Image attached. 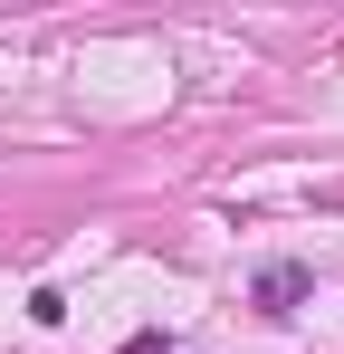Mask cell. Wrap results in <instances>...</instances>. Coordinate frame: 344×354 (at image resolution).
Instances as JSON below:
<instances>
[{"mask_svg": "<svg viewBox=\"0 0 344 354\" xmlns=\"http://www.w3.org/2000/svg\"><path fill=\"white\" fill-rule=\"evenodd\" d=\"M306 288H316V278H306V268H296V259H268V268H258V306H268V316H296V306H306Z\"/></svg>", "mask_w": 344, "mask_h": 354, "instance_id": "1", "label": "cell"}]
</instances>
